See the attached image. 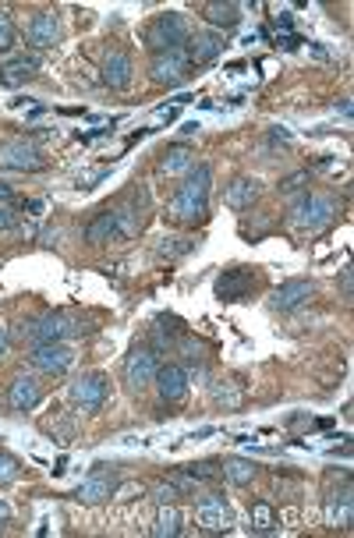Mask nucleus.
<instances>
[{"instance_id":"obj_30","label":"nucleus","mask_w":354,"mask_h":538,"mask_svg":"<svg viewBox=\"0 0 354 538\" xmlns=\"http://www.w3.org/2000/svg\"><path fill=\"white\" fill-rule=\"evenodd\" d=\"M21 478V464L7 453V450H0V485H11V482H18Z\"/></svg>"},{"instance_id":"obj_23","label":"nucleus","mask_w":354,"mask_h":538,"mask_svg":"<svg viewBox=\"0 0 354 538\" xmlns=\"http://www.w3.org/2000/svg\"><path fill=\"white\" fill-rule=\"evenodd\" d=\"M202 18L216 29H238L241 25V4H227V0L202 4Z\"/></svg>"},{"instance_id":"obj_4","label":"nucleus","mask_w":354,"mask_h":538,"mask_svg":"<svg viewBox=\"0 0 354 538\" xmlns=\"http://www.w3.org/2000/svg\"><path fill=\"white\" fill-rule=\"evenodd\" d=\"M75 333H82V326L72 315H64V312H46V315H39V319H32L25 326V340L32 348L36 344H64Z\"/></svg>"},{"instance_id":"obj_18","label":"nucleus","mask_w":354,"mask_h":538,"mask_svg":"<svg viewBox=\"0 0 354 538\" xmlns=\"http://www.w3.org/2000/svg\"><path fill=\"white\" fill-rule=\"evenodd\" d=\"M184 50H188V61L195 68H206V64H213L223 54V36L220 32H195Z\"/></svg>"},{"instance_id":"obj_16","label":"nucleus","mask_w":354,"mask_h":538,"mask_svg":"<svg viewBox=\"0 0 354 538\" xmlns=\"http://www.w3.org/2000/svg\"><path fill=\"white\" fill-rule=\"evenodd\" d=\"M57 39H61V18L54 11H39L29 21V46L32 50H50V46H57Z\"/></svg>"},{"instance_id":"obj_28","label":"nucleus","mask_w":354,"mask_h":538,"mask_svg":"<svg viewBox=\"0 0 354 538\" xmlns=\"http://www.w3.org/2000/svg\"><path fill=\"white\" fill-rule=\"evenodd\" d=\"M184 471H188V475H191L198 485H202V482H220V478H223V467H220V460H195V464H188Z\"/></svg>"},{"instance_id":"obj_26","label":"nucleus","mask_w":354,"mask_h":538,"mask_svg":"<svg viewBox=\"0 0 354 538\" xmlns=\"http://www.w3.org/2000/svg\"><path fill=\"white\" fill-rule=\"evenodd\" d=\"M184 532V521H181V510L171 503H160V514H156V525H153V535L156 538H177Z\"/></svg>"},{"instance_id":"obj_37","label":"nucleus","mask_w":354,"mask_h":538,"mask_svg":"<svg viewBox=\"0 0 354 538\" xmlns=\"http://www.w3.org/2000/svg\"><path fill=\"white\" fill-rule=\"evenodd\" d=\"M11 195H14V191H11V184H7V181H0V202H11Z\"/></svg>"},{"instance_id":"obj_29","label":"nucleus","mask_w":354,"mask_h":538,"mask_svg":"<svg viewBox=\"0 0 354 538\" xmlns=\"http://www.w3.org/2000/svg\"><path fill=\"white\" fill-rule=\"evenodd\" d=\"M191 248H195L191 238H167V241L160 245V256H164V259H181V256H188Z\"/></svg>"},{"instance_id":"obj_3","label":"nucleus","mask_w":354,"mask_h":538,"mask_svg":"<svg viewBox=\"0 0 354 538\" xmlns=\"http://www.w3.org/2000/svg\"><path fill=\"white\" fill-rule=\"evenodd\" d=\"M142 39H146V46H149L153 54L188 46V39H191L188 18H184L181 11H164V14H156V18L149 21V29H146V36H142Z\"/></svg>"},{"instance_id":"obj_32","label":"nucleus","mask_w":354,"mask_h":538,"mask_svg":"<svg viewBox=\"0 0 354 538\" xmlns=\"http://www.w3.org/2000/svg\"><path fill=\"white\" fill-rule=\"evenodd\" d=\"M177 496H181V492H177L174 482H164V485L156 489V503H174Z\"/></svg>"},{"instance_id":"obj_13","label":"nucleus","mask_w":354,"mask_h":538,"mask_svg":"<svg viewBox=\"0 0 354 538\" xmlns=\"http://www.w3.org/2000/svg\"><path fill=\"white\" fill-rule=\"evenodd\" d=\"M114 492H117V475H110L106 464H96V471L75 489V500L86 507H96V503H106Z\"/></svg>"},{"instance_id":"obj_17","label":"nucleus","mask_w":354,"mask_h":538,"mask_svg":"<svg viewBox=\"0 0 354 538\" xmlns=\"http://www.w3.org/2000/svg\"><path fill=\"white\" fill-rule=\"evenodd\" d=\"M131 71H135V64H131V54L128 50H110L106 57H103V86H110V89H128L131 86Z\"/></svg>"},{"instance_id":"obj_38","label":"nucleus","mask_w":354,"mask_h":538,"mask_svg":"<svg viewBox=\"0 0 354 538\" xmlns=\"http://www.w3.org/2000/svg\"><path fill=\"white\" fill-rule=\"evenodd\" d=\"M7 521H11V507H7V503H4V500H0V528H4V525H7Z\"/></svg>"},{"instance_id":"obj_15","label":"nucleus","mask_w":354,"mask_h":538,"mask_svg":"<svg viewBox=\"0 0 354 538\" xmlns=\"http://www.w3.org/2000/svg\"><path fill=\"white\" fill-rule=\"evenodd\" d=\"M43 400V382L36 375H14L7 386V404L11 411H32Z\"/></svg>"},{"instance_id":"obj_12","label":"nucleus","mask_w":354,"mask_h":538,"mask_svg":"<svg viewBox=\"0 0 354 538\" xmlns=\"http://www.w3.org/2000/svg\"><path fill=\"white\" fill-rule=\"evenodd\" d=\"M316 298V283L312 280H287L269 294V308L273 312H294L301 305H308Z\"/></svg>"},{"instance_id":"obj_40","label":"nucleus","mask_w":354,"mask_h":538,"mask_svg":"<svg viewBox=\"0 0 354 538\" xmlns=\"http://www.w3.org/2000/svg\"><path fill=\"white\" fill-rule=\"evenodd\" d=\"M4 351H7V330L0 326V355H4Z\"/></svg>"},{"instance_id":"obj_7","label":"nucleus","mask_w":354,"mask_h":538,"mask_svg":"<svg viewBox=\"0 0 354 538\" xmlns=\"http://www.w3.org/2000/svg\"><path fill=\"white\" fill-rule=\"evenodd\" d=\"M149 79L156 86H181L191 79V61H188V50L177 46V50H164V54H153V64H149Z\"/></svg>"},{"instance_id":"obj_24","label":"nucleus","mask_w":354,"mask_h":538,"mask_svg":"<svg viewBox=\"0 0 354 538\" xmlns=\"http://www.w3.org/2000/svg\"><path fill=\"white\" fill-rule=\"evenodd\" d=\"M195 167V153L191 146H167L160 153V171L164 174H188Z\"/></svg>"},{"instance_id":"obj_35","label":"nucleus","mask_w":354,"mask_h":538,"mask_svg":"<svg viewBox=\"0 0 354 538\" xmlns=\"http://www.w3.org/2000/svg\"><path fill=\"white\" fill-rule=\"evenodd\" d=\"M14 223H18V220H14V213L0 206V231H14Z\"/></svg>"},{"instance_id":"obj_1","label":"nucleus","mask_w":354,"mask_h":538,"mask_svg":"<svg viewBox=\"0 0 354 538\" xmlns=\"http://www.w3.org/2000/svg\"><path fill=\"white\" fill-rule=\"evenodd\" d=\"M209 191H213V171L206 164L191 167L184 181L177 184L174 198L167 202V220L171 223H184V227H195L198 220H206L209 213Z\"/></svg>"},{"instance_id":"obj_25","label":"nucleus","mask_w":354,"mask_h":538,"mask_svg":"<svg viewBox=\"0 0 354 538\" xmlns=\"http://www.w3.org/2000/svg\"><path fill=\"white\" fill-rule=\"evenodd\" d=\"M220 467H223V478L234 485H252L259 475L256 460H249V457H227V460H220Z\"/></svg>"},{"instance_id":"obj_19","label":"nucleus","mask_w":354,"mask_h":538,"mask_svg":"<svg viewBox=\"0 0 354 538\" xmlns=\"http://www.w3.org/2000/svg\"><path fill=\"white\" fill-rule=\"evenodd\" d=\"M39 71V57H32V54H18V57H11L4 68H0V86H7V89H21L32 75Z\"/></svg>"},{"instance_id":"obj_21","label":"nucleus","mask_w":354,"mask_h":538,"mask_svg":"<svg viewBox=\"0 0 354 538\" xmlns=\"http://www.w3.org/2000/svg\"><path fill=\"white\" fill-rule=\"evenodd\" d=\"M110 238H124V223H121V213H117V209H103L86 227L88 245H99V241H110Z\"/></svg>"},{"instance_id":"obj_39","label":"nucleus","mask_w":354,"mask_h":538,"mask_svg":"<svg viewBox=\"0 0 354 538\" xmlns=\"http://www.w3.org/2000/svg\"><path fill=\"white\" fill-rule=\"evenodd\" d=\"M39 209H43V202H39V198H29V202H25V213H39Z\"/></svg>"},{"instance_id":"obj_34","label":"nucleus","mask_w":354,"mask_h":538,"mask_svg":"<svg viewBox=\"0 0 354 538\" xmlns=\"http://www.w3.org/2000/svg\"><path fill=\"white\" fill-rule=\"evenodd\" d=\"M266 142H269V146H287V142H291V135H287L283 128H269V135H266Z\"/></svg>"},{"instance_id":"obj_5","label":"nucleus","mask_w":354,"mask_h":538,"mask_svg":"<svg viewBox=\"0 0 354 538\" xmlns=\"http://www.w3.org/2000/svg\"><path fill=\"white\" fill-rule=\"evenodd\" d=\"M106 397H110V379H106L103 372H86V375H79V379L72 382V390H68L72 408L82 411V415H96V411L106 404Z\"/></svg>"},{"instance_id":"obj_10","label":"nucleus","mask_w":354,"mask_h":538,"mask_svg":"<svg viewBox=\"0 0 354 538\" xmlns=\"http://www.w3.org/2000/svg\"><path fill=\"white\" fill-rule=\"evenodd\" d=\"M156 355L149 348H135L128 358H124V382H128V393H142L153 379H156Z\"/></svg>"},{"instance_id":"obj_14","label":"nucleus","mask_w":354,"mask_h":538,"mask_svg":"<svg viewBox=\"0 0 354 538\" xmlns=\"http://www.w3.org/2000/svg\"><path fill=\"white\" fill-rule=\"evenodd\" d=\"M153 382H156V390H160V397H164L167 404H184V400H188V372H184L177 361L160 365Z\"/></svg>"},{"instance_id":"obj_27","label":"nucleus","mask_w":354,"mask_h":538,"mask_svg":"<svg viewBox=\"0 0 354 538\" xmlns=\"http://www.w3.org/2000/svg\"><path fill=\"white\" fill-rule=\"evenodd\" d=\"M252 532L256 535H273L276 532V510L266 500L252 503Z\"/></svg>"},{"instance_id":"obj_33","label":"nucleus","mask_w":354,"mask_h":538,"mask_svg":"<svg viewBox=\"0 0 354 538\" xmlns=\"http://www.w3.org/2000/svg\"><path fill=\"white\" fill-rule=\"evenodd\" d=\"M308 181V174H294V178H287V181H280L276 188H280V195H291V191H298L301 184Z\"/></svg>"},{"instance_id":"obj_36","label":"nucleus","mask_w":354,"mask_h":538,"mask_svg":"<svg viewBox=\"0 0 354 538\" xmlns=\"http://www.w3.org/2000/svg\"><path fill=\"white\" fill-rule=\"evenodd\" d=\"M351 280H354L351 266H344V276H341V283H344V298H351Z\"/></svg>"},{"instance_id":"obj_11","label":"nucleus","mask_w":354,"mask_h":538,"mask_svg":"<svg viewBox=\"0 0 354 538\" xmlns=\"http://www.w3.org/2000/svg\"><path fill=\"white\" fill-rule=\"evenodd\" d=\"M256 287H259V276L245 266L223 269V273L216 276V298H220V301H245Z\"/></svg>"},{"instance_id":"obj_6","label":"nucleus","mask_w":354,"mask_h":538,"mask_svg":"<svg viewBox=\"0 0 354 538\" xmlns=\"http://www.w3.org/2000/svg\"><path fill=\"white\" fill-rule=\"evenodd\" d=\"M195 521L206 535H223L234 525V510L220 492H206L202 500H195Z\"/></svg>"},{"instance_id":"obj_31","label":"nucleus","mask_w":354,"mask_h":538,"mask_svg":"<svg viewBox=\"0 0 354 538\" xmlns=\"http://www.w3.org/2000/svg\"><path fill=\"white\" fill-rule=\"evenodd\" d=\"M14 39H18V32H14V18H11V11H7V7H0V50H11V46H14Z\"/></svg>"},{"instance_id":"obj_8","label":"nucleus","mask_w":354,"mask_h":538,"mask_svg":"<svg viewBox=\"0 0 354 538\" xmlns=\"http://www.w3.org/2000/svg\"><path fill=\"white\" fill-rule=\"evenodd\" d=\"M0 167L4 171H21V174H36L46 167V156L39 146H32L29 139H11L0 146Z\"/></svg>"},{"instance_id":"obj_9","label":"nucleus","mask_w":354,"mask_h":538,"mask_svg":"<svg viewBox=\"0 0 354 538\" xmlns=\"http://www.w3.org/2000/svg\"><path fill=\"white\" fill-rule=\"evenodd\" d=\"M29 365L46 372V375H68L75 365V351L68 344H36L29 351Z\"/></svg>"},{"instance_id":"obj_2","label":"nucleus","mask_w":354,"mask_h":538,"mask_svg":"<svg viewBox=\"0 0 354 538\" xmlns=\"http://www.w3.org/2000/svg\"><path fill=\"white\" fill-rule=\"evenodd\" d=\"M337 216V202L330 195H319V191H301L294 202H291V227L298 231H312L319 234L323 227H330Z\"/></svg>"},{"instance_id":"obj_22","label":"nucleus","mask_w":354,"mask_h":538,"mask_svg":"<svg viewBox=\"0 0 354 538\" xmlns=\"http://www.w3.org/2000/svg\"><path fill=\"white\" fill-rule=\"evenodd\" d=\"M351 485H344V489H333L330 496H326V521L333 525V528H351Z\"/></svg>"},{"instance_id":"obj_20","label":"nucleus","mask_w":354,"mask_h":538,"mask_svg":"<svg viewBox=\"0 0 354 538\" xmlns=\"http://www.w3.org/2000/svg\"><path fill=\"white\" fill-rule=\"evenodd\" d=\"M259 195H263V181L241 174V178L227 188V206H231L234 213H245V209H252V206L259 202Z\"/></svg>"}]
</instances>
